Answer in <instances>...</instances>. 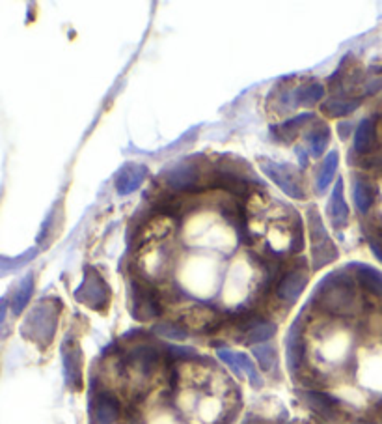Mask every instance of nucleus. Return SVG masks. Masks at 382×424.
Wrapping results in <instances>:
<instances>
[{
  "label": "nucleus",
  "mask_w": 382,
  "mask_h": 424,
  "mask_svg": "<svg viewBox=\"0 0 382 424\" xmlns=\"http://www.w3.org/2000/svg\"><path fill=\"white\" fill-rule=\"evenodd\" d=\"M75 298L79 303L98 310V312H103L110 303V288L96 268H86L84 279L80 282V286L75 290Z\"/></svg>",
  "instance_id": "5"
},
{
  "label": "nucleus",
  "mask_w": 382,
  "mask_h": 424,
  "mask_svg": "<svg viewBox=\"0 0 382 424\" xmlns=\"http://www.w3.org/2000/svg\"><path fill=\"white\" fill-rule=\"evenodd\" d=\"M62 363L66 381L71 389L80 390L84 383V363H82V351L77 340L68 337L62 344Z\"/></svg>",
  "instance_id": "8"
},
{
  "label": "nucleus",
  "mask_w": 382,
  "mask_h": 424,
  "mask_svg": "<svg viewBox=\"0 0 382 424\" xmlns=\"http://www.w3.org/2000/svg\"><path fill=\"white\" fill-rule=\"evenodd\" d=\"M259 166H261L263 174L270 178L274 184L278 185L280 189L284 191L285 195L293 198V200H306V189L298 173L291 165L285 163H276L273 159H259Z\"/></svg>",
  "instance_id": "6"
},
{
  "label": "nucleus",
  "mask_w": 382,
  "mask_h": 424,
  "mask_svg": "<svg viewBox=\"0 0 382 424\" xmlns=\"http://www.w3.org/2000/svg\"><path fill=\"white\" fill-rule=\"evenodd\" d=\"M91 383L118 398L114 424H234L240 411L239 389L211 359L140 331L105 350Z\"/></svg>",
  "instance_id": "1"
},
{
  "label": "nucleus",
  "mask_w": 382,
  "mask_h": 424,
  "mask_svg": "<svg viewBox=\"0 0 382 424\" xmlns=\"http://www.w3.org/2000/svg\"><path fill=\"white\" fill-rule=\"evenodd\" d=\"M382 88V77H373L371 80L365 82V96H371V94H376Z\"/></svg>",
  "instance_id": "23"
},
{
  "label": "nucleus",
  "mask_w": 382,
  "mask_h": 424,
  "mask_svg": "<svg viewBox=\"0 0 382 424\" xmlns=\"http://www.w3.org/2000/svg\"><path fill=\"white\" fill-rule=\"evenodd\" d=\"M376 122L375 118H364L354 131V149L358 154H369L375 146Z\"/></svg>",
  "instance_id": "14"
},
{
  "label": "nucleus",
  "mask_w": 382,
  "mask_h": 424,
  "mask_svg": "<svg viewBox=\"0 0 382 424\" xmlns=\"http://www.w3.org/2000/svg\"><path fill=\"white\" fill-rule=\"evenodd\" d=\"M58 318H60V301H56V299L40 301L24 318L21 332H23L24 338H29L30 342L45 348V346L51 344L52 338L56 335Z\"/></svg>",
  "instance_id": "2"
},
{
  "label": "nucleus",
  "mask_w": 382,
  "mask_h": 424,
  "mask_svg": "<svg viewBox=\"0 0 382 424\" xmlns=\"http://www.w3.org/2000/svg\"><path fill=\"white\" fill-rule=\"evenodd\" d=\"M349 133H351V124H339V137L347 138Z\"/></svg>",
  "instance_id": "25"
},
{
  "label": "nucleus",
  "mask_w": 382,
  "mask_h": 424,
  "mask_svg": "<svg viewBox=\"0 0 382 424\" xmlns=\"http://www.w3.org/2000/svg\"><path fill=\"white\" fill-rule=\"evenodd\" d=\"M314 120L315 116L312 115V112H303V115H297L289 118V120H285L284 124H280V126H274L273 129H270V133H273V137L276 138V140H280V142H293V140L297 138L298 129H303L306 124Z\"/></svg>",
  "instance_id": "12"
},
{
  "label": "nucleus",
  "mask_w": 382,
  "mask_h": 424,
  "mask_svg": "<svg viewBox=\"0 0 382 424\" xmlns=\"http://www.w3.org/2000/svg\"><path fill=\"white\" fill-rule=\"evenodd\" d=\"M297 154H298V159H300V165L303 166L308 165V154L304 152L303 146H297Z\"/></svg>",
  "instance_id": "24"
},
{
  "label": "nucleus",
  "mask_w": 382,
  "mask_h": 424,
  "mask_svg": "<svg viewBox=\"0 0 382 424\" xmlns=\"http://www.w3.org/2000/svg\"><path fill=\"white\" fill-rule=\"evenodd\" d=\"M308 232H310V252H312V271L323 270L325 265L337 260V249L330 235L326 232L321 213L317 207L308 210Z\"/></svg>",
  "instance_id": "3"
},
{
  "label": "nucleus",
  "mask_w": 382,
  "mask_h": 424,
  "mask_svg": "<svg viewBox=\"0 0 382 424\" xmlns=\"http://www.w3.org/2000/svg\"><path fill=\"white\" fill-rule=\"evenodd\" d=\"M351 273L354 275L356 282L360 284V288L364 290L365 293H371L375 298H382V273L375 268H371L367 264H362V262H353L349 264L347 268Z\"/></svg>",
  "instance_id": "11"
},
{
  "label": "nucleus",
  "mask_w": 382,
  "mask_h": 424,
  "mask_svg": "<svg viewBox=\"0 0 382 424\" xmlns=\"http://www.w3.org/2000/svg\"><path fill=\"white\" fill-rule=\"evenodd\" d=\"M295 98H297V105H314L325 98V87L317 80L304 82L295 88Z\"/></svg>",
  "instance_id": "21"
},
{
  "label": "nucleus",
  "mask_w": 382,
  "mask_h": 424,
  "mask_svg": "<svg viewBox=\"0 0 382 424\" xmlns=\"http://www.w3.org/2000/svg\"><path fill=\"white\" fill-rule=\"evenodd\" d=\"M218 359L224 363V365H228L237 378H248L250 385L254 389H261L263 387V378L259 370L256 368V365L252 363V359L246 353H240V351H234L228 350V348H220L218 350Z\"/></svg>",
  "instance_id": "9"
},
{
  "label": "nucleus",
  "mask_w": 382,
  "mask_h": 424,
  "mask_svg": "<svg viewBox=\"0 0 382 424\" xmlns=\"http://www.w3.org/2000/svg\"><path fill=\"white\" fill-rule=\"evenodd\" d=\"M252 356L256 357V361L259 363L263 372L270 374L274 372V368L278 367V351L270 342L252 346Z\"/></svg>",
  "instance_id": "18"
},
{
  "label": "nucleus",
  "mask_w": 382,
  "mask_h": 424,
  "mask_svg": "<svg viewBox=\"0 0 382 424\" xmlns=\"http://www.w3.org/2000/svg\"><path fill=\"white\" fill-rule=\"evenodd\" d=\"M148 168L144 165H135V163H127L116 173L114 185L116 193L120 196L132 195L135 191L140 189V185L148 178Z\"/></svg>",
  "instance_id": "10"
},
{
  "label": "nucleus",
  "mask_w": 382,
  "mask_h": 424,
  "mask_svg": "<svg viewBox=\"0 0 382 424\" xmlns=\"http://www.w3.org/2000/svg\"><path fill=\"white\" fill-rule=\"evenodd\" d=\"M353 198L356 210L360 213H367L375 202V187L365 178H354L353 182Z\"/></svg>",
  "instance_id": "15"
},
{
  "label": "nucleus",
  "mask_w": 382,
  "mask_h": 424,
  "mask_svg": "<svg viewBox=\"0 0 382 424\" xmlns=\"http://www.w3.org/2000/svg\"><path fill=\"white\" fill-rule=\"evenodd\" d=\"M32 293H34V275H26L23 281H21V284L17 286L15 293H13L12 298L13 314H21V312L26 309V305H29Z\"/></svg>",
  "instance_id": "20"
},
{
  "label": "nucleus",
  "mask_w": 382,
  "mask_h": 424,
  "mask_svg": "<svg viewBox=\"0 0 382 424\" xmlns=\"http://www.w3.org/2000/svg\"><path fill=\"white\" fill-rule=\"evenodd\" d=\"M306 142H308V154L312 157H321L326 152V146L330 142V129L325 124L317 122V126L306 135Z\"/></svg>",
  "instance_id": "16"
},
{
  "label": "nucleus",
  "mask_w": 382,
  "mask_h": 424,
  "mask_svg": "<svg viewBox=\"0 0 382 424\" xmlns=\"http://www.w3.org/2000/svg\"><path fill=\"white\" fill-rule=\"evenodd\" d=\"M337 163H339V155L337 152H330V154L326 155L325 161H323V165L319 168V174H317V193L323 195L326 191V187L332 184V180H334V174L337 170Z\"/></svg>",
  "instance_id": "19"
},
{
  "label": "nucleus",
  "mask_w": 382,
  "mask_h": 424,
  "mask_svg": "<svg viewBox=\"0 0 382 424\" xmlns=\"http://www.w3.org/2000/svg\"><path fill=\"white\" fill-rule=\"evenodd\" d=\"M328 213H330V219L334 226H343L347 224L349 221V206L347 200H345V195H343V180H337L334 189H332L330 196V204H328Z\"/></svg>",
  "instance_id": "13"
},
{
  "label": "nucleus",
  "mask_w": 382,
  "mask_h": 424,
  "mask_svg": "<svg viewBox=\"0 0 382 424\" xmlns=\"http://www.w3.org/2000/svg\"><path fill=\"white\" fill-rule=\"evenodd\" d=\"M360 103H362L360 98H332L321 105V110L332 118H343L358 109Z\"/></svg>",
  "instance_id": "17"
},
{
  "label": "nucleus",
  "mask_w": 382,
  "mask_h": 424,
  "mask_svg": "<svg viewBox=\"0 0 382 424\" xmlns=\"http://www.w3.org/2000/svg\"><path fill=\"white\" fill-rule=\"evenodd\" d=\"M243 424H312V423H306V421H289L287 417L268 418V417H263V415H257V413H248L245 421H243Z\"/></svg>",
  "instance_id": "22"
},
{
  "label": "nucleus",
  "mask_w": 382,
  "mask_h": 424,
  "mask_svg": "<svg viewBox=\"0 0 382 424\" xmlns=\"http://www.w3.org/2000/svg\"><path fill=\"white\" fill-rule=\"evenodd\" d=\"M6 310H8L6 299H2V301H0V323H2V321H4V318H6Z\"/></svg>",
  "instance_id": "26"
},
{
  "label": "nucleus",
  "mask_w": 382,
  "mask_h": 424,
  "mask_svg": "<svg viewBox=\"0 0 382 424\" xmlns=\"http://www.w3.org/2000/svg\"><path fill=\"white\" fill-rule=\"evenodd\" d=\"M201 176H204V168H201L200 161L194 157H187L165 174V184L171 193H177V195L204 193L206 189L200 185Z\"/></svg>",
  "instance_id": "4"
},
{
  "label": "nucleus",
  "mask_w": 382,
  "mask_h": 424,
  "mask_svg": "<svg viewBox=\"0 0 382 424\" xmlns=\"http://www.w3.org/2000/svg\"><path fill=\"white\" fill-rule=\"evenodd\" d=\"M310 281V270L306 265H295L287 270L276 286V299L285 307H293L303 295Z\"/></svg>",
  "instance_id": "7"
}]
</instances>
